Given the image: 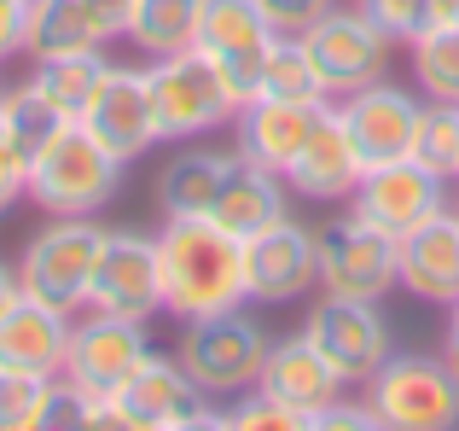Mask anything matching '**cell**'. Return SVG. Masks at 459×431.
<instances>
[{
  "instance_id": "cell-4",
  "label": "cell",
  "mask_w": 459,
  "mask_h": 431,
  "mask_svg": "<svg viewBox=\"0 0 459 431\" xmlns=\"http://www.w3.org/2000/svg\"><path fill=\"white\" fill-rule=\"evenodd\" d=\"M105 227L93 216H47V227H35L30 245L18 251V286L35 303H53L65 315L88 309L93 262H100Z\"/></svg>"
},
{
  "instance_id": "cell-8",
  "label": "cell",
  "mask_w": 459,
  "mask_h": 431,
  "mask_svg": "<svg viewBox=\"0 0 459 431\" xmlns=\"http://www.w3.org/2000/svg\"><path fill=\"white\" fill-rule=\"evenodd\" d=\"M303 47H308V65H314V76H320L325 100H343V93L378 82L384 65H390V35H384L360 6L320 12V18L303 30Z\"/></svg>"
},
{
  "instance_id": "cell-17",
  "label": "cell",
  "mask_w": 459,
  "mask_h": 431,
  "mask_svg": "<svg viewBox=\"0 0 459 431\" xmlns=\"http://www.w3.org/2000/svg\"><path fill=\"white\" fill-rule=\"evenodd\" d=\"M128 35V0H30L23 18V53L53 58V53H88Z\"/></svg>"
},
{
  "instance_id": "cell-3",
  "label": "cell",
  "mask_w": 459,
  "mask_h": 431,
  "mask_svg": "<svg viewBox=\"0 0 459 431\" xmlns=\"http://www.w3.org/2000/svg\"><path fill=\"white\" fill-rule=\"evenodd\" d=\"M123 187V158L88 123H65L30 163V198L47 216H93Z\"/></svg>"
},
{
  "instance_id": "cell-6",
  "label": "cell",
  "mask_w": 459,
  "mask_h": 431,
  "mask_svg": "<svg viewBox=\"0 0 459 431\" xmlns=\"http://www.w3.org/2000/svg\"><path fill=\"white\" fill-rule=\"evenodd\" d=\"M367 409L390 431H448L459 426V379L442 367V356H384V367L367 379Z\"/></svg>"
},
{
  "instance_id": "cell-43",
  "label": "cell",
  "mask_w": 459,
  "mask_h": 431,
  "mask_svg": "<svg viewBox=\"0 0 459 431\" xmlns=\"http://www.w3.org/2000/svg\"><path fill=\"white\" fill-rule=\"evenodd\" d=\"M448 339H459V297L448 303Z\"/></svg>"
},
{
  "instance_id": "cell-23",
  "label": "cell",
  "mask_w": 459,
  "mask_h": 431,
  "mask_svg": "<svg viewBox=\"0 0 459 431\" xmlns=\"http://www.w3.org/2000/svg\"><path fill=\"white\" fill-rule=\"evenodd\" d=\"M280 216H285V175H273V170H262V163L233 152V170H227L221 193H215L210 222L227 227L233 239H250L262 227H273Z\"/></svg>"
},
{
  "instance_id": "cell-20",
  "label": "cell",
  "mask_w": 459,
  "mask_h": 431,
  "mask_svg": "<svg viewBox=\"0 0 459 431\" xmlns=\"http://www.w3.org/2000/svg\"><path fill=\"white\" fill-rule=\"evenodd\" d=\"M360 175H367V158H360V146L349 140L343 117H337V100H332L320 111V123H314L308 146L297 152L285 187H291V193H303V198H314V205H332V198H349V193H355Z\"/></svg>"
},
{
  "instance_id": "cell-32",
  "label": "cell",
  "mask_w": 459,
  "mask_h": 431,
  "mask_svg": "<svg viewBox=\"0 0 459 431\" xmlns=\"http://www.w3.org/2000/svg\"><path fill=\"white\" fill-rule=\"evenodd\" d=\"M47 379H53V374H30V367H0V431H41Z\"/></svg>"
},
{
  "instance_id": "cell-10",
  "label": "cell",
  "mask_w": 459,
  "mask_h": 431,
  "mask_svg": "<svg viewBox=\"0 0 459 431\" xmlns=\"http://www.w3.org/2000/svg\"><path fill=\"white\" fill-rule=\"evenodd\" d=\"M88 309L128 321H152L163 309V274H157V233L140 227H105L100 262H93Z\"/></svg>"
},
{
  "instance_id": "cell-19",
  "label": "cell",
  "mask_w": 459,
  "mask_h": 431,
  "mask_svg": "<svg viewBox=\"0 0 459 431\" xmlns=\"http://www.w3.org/2000/svg\"><path fill=\"white\" fill-rule=\"evenodd\" d=\"M332 100H250L238 105V158L262 163V170L273 175H291L297 152L308 146L314 123H320V111Z\"/></svg>"
},
{
  "instance_id": "cell-30",
  "label": "cell",
  "mask_w": 459,
  "mask_h": 431,
  "mask_svg": "<svg viewBox=\"0 0 459 431\" xmlns=\"http://www.w3.org/2000/svg\"><path fill=\"white\" fill-rule=\"evenodd\" d=\"M413 76L430 100L459 105V23H442V30L413 35Z\"/></svg>"
},
{
  "instance_id": "cell-42",
  "label": "cell",
  "mask_w": 459,
  "mask_h": 431,
  "mask_svg": "<svg viewBox=\"0 0 459 431\" xmlns=\"http://www.w3.org/2000/svg\"><path fill=\"white\" fill-rule=\"evenodd\" d=\"M442 367H448V374L459 379V339H448V344H442Z\"/></svg>"
},
{
  "instance_id": "cell-34",
  "label": "cell",
  "mask_w": 459,
  "mask_h": 431,
  "mask_svg": "<svg viewBox=\"0 0 459 431\" xmlns=\"http://www.w3.org/2000/svg\"><path fill=\"white\" fill-rule=\"evenodd\" d=\"M355 6L367 12L390 41H407V47H413V35L430 30V0H355Z\"/></svg>"
},
{
  "instance_id": "cell-16",
  "label": "cell",
  "mask_w": 459,
  "mask_h": 431,
  "mask_svg": "<svg viewBox=\"0 0 459 431\" xmlns=\"http://www.w3.org/2000/svg\"><path fill=\"white\" fill-rule=\"evenodd\" d=\"M419 111L425 105L413 100L407 88H395V82H367V88L343 93L337 100V117H343L349 140L360 146V158H367V170H378V163H395L413 152V128H419Z\"/></svg>"
},
{
  "instance_id": "cell-39",
  "label": "cell",
  "mask_w": 459,
  "mask_h": 431,
  "mask_svg": "<svg viewBox=\"0 0 459 431\" xmlns=\"http://www.w3.org/2000/svg\"><path fill=\"white\" fill-rule=\"evenodd\" d=\"M314 426H378V420H372V409H367V402L337 397L332 409H320V414H314Z\"/></svg>"
},
{
  "instance_id": "cell-37",
  "label": "cell",
  "mask_w": 459,
  "mask_h": 431,
  "mask_svg": "<svg viewBox=\"0 0 459 431\" xmlns=\"http://www.w3.org/2000/svg\"><path fill=\"white\" fill-rule=\"evenodd\" d=\"M256 6L273 23V35H303L320 12H332V0H256Z\"/></svg>"
},
{
  "instance_id": "cell-26",
  "label": "cell",
  "mask_w": 459,
  "mask_h": 431,
  "mask_svg": "<svg viewBox=\"0 0 459 431\" xmlns=\"http://www.w3.org/2000/svg\"><path fill=\"white\" fill-rule=\"evenodd\" d=\"M204 0H128V41L146 58H169L198 47Z\"/></svg>"
},
{
  "instance_id": "cell-2",
  "label": "cell",
  "mask_w": 459,
  "mask_h": 431,
  "mask_svg": "<svg viewBox=\"0 0 459 431\" xmlns=\"http://www.w3.org/2000/svg\"><path fill=\"white\" fill-rule=\"evenodd\" d=\"M268 327L245 309H215V315H192L180 321V344L175 362L192 374V385L204 397H245L256 391L262 362H268Z\"/></svg>"
},
{
  "instance_id": "cell-24",
  "label": "cell",
  "mask_w": 459,
  "mask_h": 431,
  "mask_svg": "<svg viewBox=\"0 0 459 431\" xmlns=\"http://www.w3.org/2000/svg\"><path fill=\"white\" fill-rule=\"evenodd\" d=\"M227 170H233V152H204V146H180L175 158L157 170V210L163 216H210L215 193H221Z\"/></svg>"
},
{
  "instance_id": "cell-18",
  "label": "cell",
  "mask_w": 459,
  "mask_h": 431,
  "mask_svg": "<svg viewBox=\"0 0 459 431\" xmlns=\"http://www.w3.org/2000/svg\"><path fill=\"white\" fill-rule=\"evenodd\" d=\"M256 391H268V397L285 402V409H291L303 426H314V414L332 409L349 385L332 374V362H325V356L308 344V332H285V339L268 344V362H262Z\"/></svg>"
},
{
  "instance_id": "cell-27",
  "label": "cell",
  "mask_w": 459,
  "mask_h": 431,
  "mask_svg": "<svg viewBox=\"0 0 459 431\" xmlns=\"http://www.w3.org/2000/svg\"><path fill=\"white\" fill-rule=\"evenodd\" d=\"M268 41H273V23L262 18L256 0H204L198 53L233 58V53H262Z\"/></svg>"
},
{
  "instance_id": "cell-28",
  "label": "cell",
  "mask_w": 459,
  "mask_h": 431,
  "mask_svg": "<svg viewBox=\"0 0 459 431\" xmlns=\"http://www.w3.org/2000/svg\"><path fill=\"white\" fill-rule=\"evenodd\" d=\"M256 100H325V93H320V76H314V65H308L303 35H273Z\"/></svg>"
},
{
  "instance_id": "cell-11",
  "label": "cell",
  "mask_w": 459,
  "mask_h": 431,
  "mask_svg": "<svg viewBox=\"0 0 459 431\" xmlns=\"http://www.w3.org/2000/svg\"><path fill=\"white\" fill-rule=\"evenodd\" d=\"M448 210V181L430 175L419 158H395V163H378V170L360 175V187L349 193V216H360L367 227L402 239L413 227H425L430 216Z\"/></svg>"
},
{
  "instance_id": "cell-5",
  "label": "cell",
  "mask_w": 459,
  "mask_h": 431,
  "mask_svg": "<svg viewBox=\"0 0 459 431\" xmlns=\"http://www.w3.org/2000/svg\"><path fill=\"white\" fill-rule=\"evenodd\" d=\"M93 426H123V431H192V426H221V414L204 402L192 374L169 356H146L111 397L100 402Z\"/></svg>"
},
{
  "instance_id": "cell-12",
  "label": "cell",
  "mask_w": 459,
  "mask_h": 431,
  "mask_svg": "<svg viewBox=\"0 0 459 431\" xmlns=\"http://www.w3.org/2000/svg\"><path fill=\"white\" fill-rule=\"evenodd\" d=\"M402 286V262H395V239L367 227L360 216H343L320 233V292L325 297H360V303H384V292Z\"/></svg>"
},
{
  "instance_id": "cell-13",
  "label": "cell",
  "mask_w": 459,
  "mask_h": 431,
  "mask_svg": "<svg viewBox=\"0 0 459 431\" xmlns=\"http://www.w3.org/2000/svg\"><path fill=\"white\" fill-rule=\"evenodd\" d=\"M320 286V233L297 216L245 239V297L250 303H297Z\"/></svg>"
},
{
  "instance_id": "cell-9",
  "label": "cell",
  "mask_w": 459,
  "mask_h": 431,
  "mask_svg": "<svg viewBox=\"0 0 459 431\" xmlns=\"http://www.w3.org/2000/svg\"><path fill=\"white\" fill-rule=\"evenodd\" d=\"M303 332L314 350L332 362V374L343 385H367L384 367V356H390V327H384L378 303H360V297L320 292V303H308V315H303Z\"/></svg>"
},
{
  "instance_id": "cell-38",
  "label": "cell",
  "mask_w": 459,
  "mask_h": 431,
  "mask_svg": "<svg viewBox=\"0 0 459 431\" xmlns=\"http://www.w3.org/2000/svg\"><path fill=\"white\" fill-rule=\"evenodd\" d=\"M23 18H30V0H0V65L23 53Z\"/></svg>"
},
{
  "instance_id": "cell-29",
  "label": "cell",
  "mask_w": 459,
  "mask_h": 431,
  "mask_svg": "<svg viewBox=\"0 0 459 431\" xmlns=\"http://www.w3.org/2000/svg\"><path fill=\"white\" fill-rule=\"evenodd\" d=\"M407 158H419L430 175H442V181H459V105L430 100L425 111H419L413 152H407Z\"/></svg>"
},
{
  "instance_id": "cell-35",
  "label": "cell",
  "mask_w": 459,
  "mask_h": 431,
  "mask_svg": "<svg viewBox=\"0 0 459 431\" xmlns=\"http://www.w3.org/2000/svg\"><path fill=\"white\" fill-rule=\"evenodd\" d=\"M221 426H233V431H297L303 420H297L285 402H273L268 391H245V397H238V409L221 414Z\"/></svg>"
},
{
  "instance_id": "cell-21",
  "label": "cell",
  "mask_w": 459,
  "mask_h": 431,
  "mask_svg": "<svg viewBox=\"0 0 459 431\" xmlns=\"http://www.w3.org/2000/svg\"><path fill=\"white\" fill-rule=\"evenodd\" d=\"M395 262H402V286L419 303H454L459 297V210L430 216L425 227L395 239Z\"/></svg>"
},
{
  "instance_id": "cell-15",
  "label": "cell",
  "mask_w": 459,
  "mask_h": 431,
  "mask_svg": "<svg viewBox=\"0 0 459 431\" xmlns=\"http://www.w3.org/2000/svg\"><path fill=\"white\" fill-rule=\"evenodd\" d=\"M76 123H88L123 163L146 158L157 140H163V128H157V100H152V70L111 65V76L100 82L93 105L76 117Z\"/></svg>"
},
{
  "instance_id": "cell-14",
  "label": "cell",
  "mask_w": 459,
  "mask_h": 431,
  "mask_svg": "<svg viewBox=\"0 0 459 431\" xmlns=\"http://www.w3.org/2000/svg\"><path fill=\"white\" fill-rule=\"evenodd\" d=\"M152 356L146 321L128 315H105V309H88L82 321H70V344H65V379H76L88 397H111L128 374Z\"/></svg>"
},
{
  "instance_id": "cell-41",
  "label": "cell",
  "mask_w": 459,
  "mask_h": 431,
  "mask_svg": "<svg viewBox=\"0 0 459 431\" xmlns=\"http://www.w3.org/2000/svg\"><path fill=\"white\" fill-rule=\"evenodd\" d=\"M442 23H459V0H430V30Z\"/></svg>"
},
{
  "instance_id": "cell-40",
  "label": "cell",
  "mask_w": 459,
  "mask_h": 431,
  "mask_svg": "<svg viewBox=\"0 0 459 431\" xmlns=\"http://www.w3.org/2000/svg\"><path fill=\"white\" fill-rule=\"evenodd\" d=\"M23 297V286H18V262H6L0 257V321H6V309Z\"/></svg>"
},
{
  "instance_id": "cell-22",
  "label": "cell",
  "mask_w": 459,
  "mask_h": 431,
  "mask_svg": "<svg viewBox=\"0 0 459 431\" xmlns=\"http://www.w3.org/2000/svg\"><path fill=\"white\" fill-rule=\"evenodd\" d=\"M70 315L53 303L18 297L0 321V367H30V374H65Z\"/></svg>"
},
{
  "instance_id": "cell-7",
  "label": "cell",
  "mask_w": 459,
  "mask_h": 431,
  "mask_svg": "<svg viewBox=\"0 0 459 431\" xmlns=\"http://www.w3.org/2000/svg\"><path fill=\"white\" fill-rule=\"evenodd\" d=\"M152 100H157V128H163V140L210 135V128H221V123L238 117L221 70H215V58L198 53V47L152 58Z\"/></svg>"
},
{
  "instance_id": "cell-33",
  "label": "cell",
  "mask_w": 459,
  "mask_h": 431,
  "mask_svg": "<svg viewBox=\"0 0 459 431\" xmlns=\"http://www.w3.org/2000/svg\"><path fill=\"white\" fill-rule=\"evenodd\" d=\"M93 414H100V397H88V391H82L76 379H65V374L47 379L41 431H53V426H93Z\"/></svg>"
},
{
  "instance_id": "cell-1",
  "label": "cell",
  "mask_w": 459,
  "mask_h": 431,
  "mask_svg": "<svg viewBox=\"0 0 459 431\" xmlns=\"http://www.w3.org/2000/svg\"><path fill=\"white\" fill-rule=\"evenodd\" d=\"M157 274H163V309L180 321L250 303L245 239L215 227L210 216H163V227H157Z\"/></svg>"
},
{
  "instance_id": "cell-36",
  "label": "cell",
  "mask_w": 459,
  "mask_h": 431,
  "mask_svg": "<svg viewBox=\"0 0 459 431\" xmlns=\"http://www.w3.org/2000/svg\"><path fill=\"white\" fill-rule=\"evenodd\" d=\"M18 198H30V158L12 140V128L0 123V210H12Z\"/></svg>"
},
{
  "instance_id": "cell-31",
  "label": "cell",
  "mask_w": 459,
  "mask_h": 431,
  "mask_svg": "<svg viewBox=\"0 0 459 431\" xmlns=\"http://www.w3.org/2000/svg\"><path fill=\"white\" fill-rule=\"evenodd\" d=\"M0 123L12 128V140H18V146H23V158L35 163V152H41L47 140H53L58 128L70 123V117H65V111H53V105H47L41 93H35L30 82H23V88L0 93Z\"/></svg>"
},
{
  "instance_id": "cell-25",
  "label": "cell",
  "mask_w": 459,
  "mask_h": 431,
  "mask_svg": "<svg viewBox=\"0 0 459 431\" xmlns=\"http://www.w3.org/2000/svg\"><path fill=\"white\" fill-rule=\"evenodd\" d=\"M105 76H111V58H105L100 47H88V53H53V58H35L30 88L41 93L53 111H65L70 123H76V117L93 105V93H100V82H105Z\"/></svg>"
}]
</instances>
